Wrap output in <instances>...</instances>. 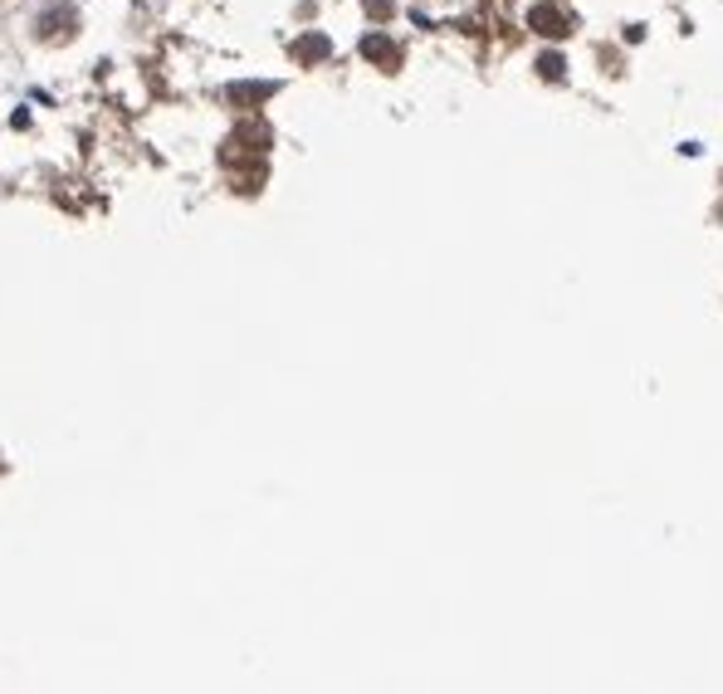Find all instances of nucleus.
<instances>
[{"instance_id": "20e7f679", "label": "nucleus", "mask_w": 723, "mask_h": 694, "mask_svg": "<svg viewBox=\"0 0 723 694\" xmlns=\"http://www.w3.org/2000/svg\"><path fill=\"white\" fill-rule=\"evenodd\" d=\"M362 59H371L377 69H396L401 64V49L391 45L387 35H367V39H362Z\"/></svg>"}, {"instance_id": "7ed1b4c3", "label": "nucleus", "mask_w": 723, "mask_h": 694, "mask_svg": "<svg viewBox=\"0 0 723 694\" xmlns=\"http://www.w3.org/2000/svg\"><path fill=\"white\" fill-rule=\"evenodd\" d=\"M294 59H298V64H323V59H333V39H328V35H298L294 39Z\"/></svg>"}, {"instance_id": "f03ea898", "label": "nucleus", "mask_w": 723, "mask_h": 694, "mask_svg": "<svg viewBox=\"0 0 723 694\" xmlns=\"http://www.w3.org/2000/svg\"><path fill=\"white\" fill-rule=\"evenodd\" d=\"M245 153H269V127L265 123H240L235 133H230L225 162H240Z\"/></svg>"}, {"instance_id": "423d86ee", "label": "nucleus", "mask_w": 723, "mask_h": 694, "mask_svg": "<svg viewBox=\"0 0 723 694\" xmlns=\"http://www.w3.org/2000/svg\"><path fill=\"white\" fill-rule=\"evenodd\" d=\"M538 74L548 78V84H557V78L567 74V59H562V54H552V49H542V54H538Z\"/></svg>"}, {"instance_id": "39448f33", "label": "nucleus", "mask_w": 723, "mask_h": 694, "mask_svg": "<svg viewBox=\"0 0 723 694\" xmlns=\"http://www.w3.org/2000/svg\"><path fill=\"white\" fill-rule=\"evenodd\" d=\"M279 94V84H230V104H240V108H255L259 98H274Z\"/></svg>"}, {"instance_id": "f257e3e1", "label": "nucleus", "mask_w": 723, "mask_h": 694, "mask_svg": "<svg viewBox=\"0 0 723 694\" xmlns=\"http://www.w3.org/2000/svg\"><path fill=\"white\" fill-rule=\"evenodd\" d=\"M528 29H538L542 39H567V35H572V15L542 0V5L528 10Z\"/></svg>"}]
</instances>
